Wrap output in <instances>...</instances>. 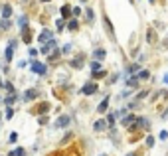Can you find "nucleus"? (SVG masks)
<instances>
[{"mask_svg": "<svg viewBox=\"0 0 168 156\" xmlns=\"http://www.w3.org/2000/svg\"><path fill=\"white\" fill-rule=\"evenodd\" d=\"M16 99H18V97H16L14 93H10V95H8V97H6V99H4V103H6V105H8V107H12V105H14V103H16Z\"/></svg>", "mask_w": 168, "mask_h": 156, "instance_id": "19", "label": "nucleus"}, {"mask_svg": "<svg viewBox=\"0 0 168 156\" xmlns=\"http://www.w3.org/2000/svg\"><path fill=\"white\" fill-rule=\"evenodd\" d=\"M103 24H105V28H107L109 38L115 42V28H113V24H111V20H109V16H103Z\"/></svg>", "mask_w": 168, "mask_h": 156, "instance_id": "2", "label": "nucleus"}, {"mask_svg": "<svg viewBox=\"0 0 168 156\" xmlns=\"http://www.w3.org/2000/svg\"><path fill=\"white\" fill-rule=\"evenodd\" d=\"M83 60H85V56L81 53V56H77L75 60H71V63H69V65L73 67V69H81V67H83Z\"/></svg>", "mask_w": 168, "mask_h": 156, "instance_id": "8", "label": "nucleus"}, {"mask_svg": "<svg viewBox=\"0 0 168 156\" xmlns=\"http://www.w3.org/2000/svg\"><path fill=\"white\" fill-rule=\"evenodd\" d=\"M105 56H107V52H105V49L103 48H99V49H95V52H93V57H95V60H105Z\"/></svg>", "mask_w": 168, "mask_h": 156, "instance_id": "15", "label": "nucleus"}, {"mask_svg": "<svg viewBox=\"0 0 168 156\" xmlns=\"http://www.w3.org/2000/svg\"><path fill=\"white\" fill-rule=\"evenodd\" d=\"M16 140H18V134H16V132H12L10 136H8V142H16Z\"/></svg>", "mask_w": 168, "mask_h": 156, "instance_id": "33", "label": "nucleus"}, {"mask_svg": "<svg viewBox=\"0 0 168 156\" xmlns=\"http://www.w3.org/2000/svg\"><path fill=\"white\" fill-rule=\"evenodd\" d=\"M69 121H71V117H67V115H64V117H60V119L53 123V126L56 129H64V126H67L69 125Z\"/></svg>", "mask_w": 168, "mask_h": 156, "instance_id": "7", "label": "nucleus"}, {"mask_svg": "<svg viewBox=\"0 0 168 156\" xmlns=\"http://www.w3.org/2000/svg\"><path fill=\"white\" fill-rule=\"evenodd\" d=\"M32 71L38 73V75H46L48 73V65L42 63V61H32Z\"/></svg>", "mask_w": 168, "mask_h": 156, "instance_id": "1", "label": "nucleus"}, {"mask_svg": "<svg viewBox=\"0 0 168 156\" xmlns=\"http://www.w3.org/2000/svg\"><path fill=\"white\" fill-rule=\"evenodd\" d=\"M146 42H148V44H156V42H158L156 32H154L152 28H148V32H146Z\"/></svg>", "mask_w": 168, "mask_h": 156, "instance_id": "12", "label": "nucleus"}, {"mask_svg": "<svg viewBox=\"0 0 168 156\" xmlns=\"http://www.w3.org/2000/svg\"><path fill=\"white\" fill-rule=\"evenodd\" d=\"M14 48H16V42H10L6 48V52H4V57H6V61H12L14 60Z\"/></svg>", "mask_w": 168, "mask_h": 156, "instance_id": "4", "label": "nucleus"}, {"mask_svg": "<svg viewBox=\"0 0 168 156\" xmlns=\"http://www.w3.org/2000/svg\"><path fill=\"white\" fill-rule=\"evenodd\" d=\"M137 75H138V79H148V77H150V73H148L146 69H141Z\"/></svg>", "mask_w": 168, "mask_h": 156, "instance_id": "23", "label": "nucleus"}, {"mask_svg": "<svg viewBox=\"0 0 168 156\" xmlns=\"http://www.w3.org/2000/svg\"><path fill=\"white\" fill-rule=\"evenodd\" d=\"M67 28H69V30H71V32H73V30H77V28H79V24H77V20H69V24H67Z\"/></svg>", "mask_w": 168, "mask_h": 156, "instance_id": "25", "label": "nucleus"}, {"mask_svg": "<svg viewBox=\"0 0 168 156\" xmlns=\"http://www.w3.org/2000/svg\"><path fill=\"white\" fill-rule=\"evenodd\" d=\"M158 97H162V99H166V97H168V93H166V91H160V93H158Z\"/></svg>", "mask_w": 168, "mask_h": 156, "instance_id": "42", "label": "nucleus"}, {"mask_svg": "<svg viewBox=\"0 0 168 156\" xmlns=\"http://www.w3.org/2000/svg\"><path fill=\"white\" fill-rule=\"evenodd\" d=\"M146 95H148V91H141V93H138V95H137V99H138V101H141V99H144V97H146Z\"/></svg>", "mask_w": 168, "mask_h": 156, "instance_id": "34", "label": "nucleus"}, {"mask_svg": "<svg viewBox=\"0 0 168 156\" xmlns=\"http://www.w3.org/2000/svg\"><path fill=\"white\" fill-rule=\"evenodd\" d=\"M52 48H56V40H53V38H52L49 42H46L44 45H42L40 52H42V53H49V49H52Z\"/></svg>", "mask_w": 168, "mask_h": 156, "instance_id": "10", "label": "nucleus"}, {"mask_svg": "<svg viewBox=\"0 0 168 156\" xmlns=\"http://www.w3.org/2000/svg\"><path fill=\"white\" fill-rule=\"evenodd\" d=\"M129 4H133V6H134V4H137V0H129Z\"/></svg>", "mask_w": 168, "mask_h": 156, "instance_id": "45", "label": "nucleus"}, {"mask_svg": "<svg viewBox=\"0 0 168 156\" xmlns=\"http://www.w3.org/2000/svg\"><path fill=\"white\" fill-rule=\"evenodd\" d=\"M38 123H40V125H46V123H48V117H40V119H38Z\"/></svg>", "mask_w": 168, "mask_h": 156, "instance_id": "38", "label": "nucleus"}, {"mask_svg": "<svg viewBox=\"0 0 168 156\" xmlns=\"http://www.w3.org/2000/svg\"><path fill=\"white\" fill-rule=\"evenodd\" d=\"M42 2H49V0H42Z\"/></svg>", "mask_w": 168, "mask_h": 156, "instance_id": "47", "label": "nucleus"}, {"mask_svg": "<svg viewBox=\"0 0 168 156\" xmlns=\"http://www.w3.org/2000/svg\"><path fill=\"white\" fill-rule=\"evenodd\" d=\"M30 56H32V57H36V56H38V49H34V48H30Z\"/></svg>", "mask_w": 168, "mask_h": 156, "instance_id": "40", "label": "nucleus"}, {"mask_svg": "<svg viewBox=\"0 0 168 156\" xmlns=\"http://www.w3.org/2000/svg\"><path fill=\"white\" fill-rule=\"evenodd\" d=\"M65 18H60V20H56V24H57V32H61L65 28V22H64Z\"/></svg>", "mask_w": 168, "mask_h": 156, "instance_id": "27", "label": "nucleus"}, {"mask_svg": "<svg viewBox=\"0 0 168 156\" xmlns=\"http://www.w3.org/2000/svg\"><path fill=\"white\" fill-rule=\"evenodd\" d=\"M166 119H168V109H166L164 113H162V121H166Z\"/></svg>", "mask_w": 168, "mask_h": 156, "instance_id": "43", "label": "nucleus"}, {"mask_svg": "<svg viewBox=\"0 0 168 156\" xmlns=\"http://www.w3.org/2000/svg\"><path fill=\"white\" fill-rule=\"evenodd\" d=\"M134 121H137V117H134V115H129V117H123V121H121V123H123V126H129V125H133Z\"/></svg>", "mask_w": 168, "mask_h": 156, "instance_id": "17", "label": "nucleus"}, {"mask_svg": "<svg viewBox=\"0 0 168 156\" xmlns=\"http://www.w3.org/2000/svg\"><path fill=\"white\" fill-rule=\"evenodd\" d=\"M127 87L137 89V87H138V75H131V77H127Z\"/></svg>", "mask_w": 168, "mask_h": 156, "instance_id": "11", "label": "nucleus"}, {"mask_svg": "<svg viewBox=\"0 0 168 156\" xmlns=\"http://www.w3.org/2000/svg\"><path fill=\"white\" fill-rule=\"evenodd\" d=\"M69 52H71V44L64 45V49H61V53H69Z\"/></svg>", "mask_w": 168, "mask_h": 156, "instance_id": "36", "label": "nucleus"}, {"mask_svg": "<svg viewBox=\"0 0 168 156\" xmlns=\"http://www.w3.org/2000/svg\"><path fill=\"white\" fill-rule=\"evenodd\" d=\"M107 126H109V123H107V121H105V119H99V121H95V125H93V130H95V132H103V130L107 129Z\"/></svg>", "mask_w": 168, "mask_h": 156, "instance_id": "6", "label": "nucleus"}, {"mask_svg": "<svg viewBox=\"0 0 168 156\" xmlns=\"http://www.w3.org/2000/svg\"><path fill=\"white\" fill-rule=\"evenodd\" d=\"M85 16H87V22H89V24H93L95 14H93V10H91V8H87V10H85Z\"/></svg>", "mask_w": 168, "mask_h": 156, "instance_id": "21", "label": "nucleus"}, {"mask_svg": "<svg viewBox=\"0 0 168 156\" xmlns=\"http://www.w3.org/2000/svg\"><path fill=\"white\" fill-rule=\"evenodd\" d=\"M71 12H73V10H71V6H67V4H65L64 8H61V16H64V18H67V16H69Z\"/></svg>", "mask_w": 168, "mask_h": 156, "instance_id": "22", "label": "nucleus"}, {"mask_svg": "<svg viewBox=\"0 0 168 156\" xmlns=\"http://www.w3.org/2000/svg\"><path fill=\"white\" fill-rule=\"evenodd\" d=\"M18 67H22V69H24V67H28V61H20V63H18Z\"/></svg>", "mask_w": 168, "mask_h": 156, "instance_id": "41", "label": "nucleus"}, {"mask_svg": "<svg viewBox=\"0 0 168 156\" xmlns=\"http://www.w3.org/2000/svg\"><path fill=\"white\" fill-rule=\"evenodd\" d=\"M115 121H117V113H109L107 123H109V125H115Z\"/></svg>", "mask_w": 168, "mask_h": 156, "instance_id": "26", "label": "nucleus"}, {"mask_svg": "<svg viewBox=\"0 0 168 156\" xmlns=\"http://www.w3.org/2000/svg\"><path fill=\"white\" fill-rule=\"evenodd\" d=\"M10 16H12L10 4H4V6H2V18H10Z\"/></svg>", "mask_w": 168, "mask_h": 156, "instance_id": "18", "label": "nucleus"}, {"mask_svg": "<svg viewBox=\"0 0 168 156\" xmlns=\"http://www.w3.org/2000/svg\"><path fill=\"white\" fill-rule=\"evenodd\" d=\"M52 38H53V32L52 30H42V34L38 36V42H40V44H46V42H49Z\"/></svg>", "mask_w": 168, "mask_h": 156, "instance_id": "3", "label": "nucleus"}, {"mask_svg": "<svg viewBox=\"0 0 168 156\" xmlns=\"http://www.w3.org/2000/svg\"><path fill=\"white\" fill-rule=\"evenodd\" d=\"M8 156H24V148H16V150H12Z\"/></svg>", "mask_w": 168, "mask_h": 156, "instance_id": "28", "label": "nucleus"}, {"mask_svg": "<svg viewBox=\"0 0 168 156\" xmlns=\"http://www.w3.org/2000/svg\"><path fill=\"white\" fill-rule=\"evenodd\" d=\"M81 93H83V95H93V93H97V83H87V85H83Z\"/></svg>", "mask_w": 168, "mask_h": 156, "instance_id": "5", "label": "nucleus"}, {"mask_svg": "<svg viewBox=\"0 0 168 156\" xmlns=\"http://www.w3.org/2000/svg\"><path fill=\"white\" fill-rule=\"evenodd\" d=\"M141 71V65L138 63H131V65L127 67V73H138Z\"/></svg>", "mask_w": 168, "mask_h": 156, "instance_id": "20", "label": "nucleus"}, {"mask_svg": "<svg viewBox=\"0 0 168 156\" xmlns=\"http://www.w3.org/2000/svg\"><path fill=\"white\" fill-rule=\"evenodd\" d=\"M154 142H156V140H154V136H150V134H148V136H146V140H144V144L148 146V148H152Z\"/></svg>", "mask_w": 168, "mask_h": 156, "instance_id": "24", "label": "nucleus"}, {"mask_svg": "<svg viewBox=\"0 0 168 156\" xmlns=\"http://www.w3.org/2000/svg\"><path fill=\"white\" fill-rule=\"evenodd\" d=\"M107 107H109V97H105V99L99 103V107H97V113H105V111H107Z\"/></svg>", "mask_w": 168, "mask_h": 156, "instance_id": "16", "label": "nucleus"}, {"mask_svg": "<svg viewBox=\"0 0 168 156\" xmlns=\"http://www.w3.org/2000/svg\"><path fill=\"white\" fill-rule=\"evenodd\" d=\"M89 69H91V73H95V71H101V69H103V65H101L99 60H95V61L89 63Z\"/></svg>", "mask_w": 168, "mask_h": 156, "instance_id": "14", "label": "nucleus"}, {"mask_svg": "<svg viewBox=\"0 0 168 156\" xmlns=\"http://www.w3.org/2000/svg\"><path fill=\"white\" fill-rule=\"evenodd\" d=\"M0 28H10V22H8V18H2V22H0Z\"/></svg>", "mask_w": 168, "mask_h": 156, "instance_id": "32", "label": "nucleus"}, {"mask_svg": "<svg viewBox=\"0 0 168 156\" xmlns=\"http://www.w3.org/2000/svg\"><path fill=\"white\" fill-rule=\"evenodd\" d=\"M127 156H137V154H134V152H131V154H127Z\"/></svg>", "mask_w": 168, "mask_h": 156, "instance_id": "46", "label": "nucleus"}, {"mask_svg": "<svg viewBox=\"0 0 168 156\" xmlns=\"http://www.w3.org/2000/svg\"><path fill=\"white\" fill-rule=\"evenodd\" d=\"M57 57H60V49H57V53H53V56H49V61H56Z\"/></svg>", "mask_w": 168, "mask_h": 156, "instance_id": "37", "label": "nucleus"}, {"mask_svg": "<svg viewBox=\"0 0 168 156\" xmlns=\"http://www.w3.org/2000/svg\"><path fill=\"white\" fill-rule=\"evenodd\" d=\"M158 138H160V140H166V138H168V132H166V130H162V132L158 134Z\"/></svg>", "mask_w": 168, "mask_h": 156, "instance_id": "35", "label": "nucleus"}, {"mask_svg": "<svg viewBox=\"0 0 168 156\" xmlns=\"http://www.w3.org/2000/svg\"><path fill=\"white\" fill-rule=\"evenodd\" d=\"M142 126H148V121L146 119H137L134 125H133V130H138V129H142Z\"/></svg>", "mask_w": 168, "mask_h": 156, "instance_id": "13", "label": "nucleus"}, {"mask_svg": "<svg viewBox=\"0 0 168 156\" xmlns=\"http://www.w3.org/2000/svg\"><path fill=\"white\" fill-rule=\"evenodd\" d=\"M4 117H6V119L10 121L12 117H14V109H12V107H8V109H6V115H4Z\"/></svg>", "mask_w": 168, "mask_h": 156, "instance_id": "29", "label": "nucleus"}, {"mask_svg": "<svg viewBox=\"0 0 168 156\" xmlns=\"http://www.w3.org/2000/svg\"><path fill=\"white\" fill-rule=\"evenodd\" d=\"M162 81H164V85H168V73L164 75V77H162Z\"/></svg>", "mask_w": 168, "mask_h": 156, "instance_id": "44", "label": "nucleus"}, {"mask_svg": "<svg viewBox=\"0 0 168 156\" xmlns=\"http://www.w3.org/2000/svg\"><path fill=\"white\" fill-rule=\"evenodd\" d=\"M69 138H71V132H67V134H65V136H64V140H61V144H65V142H67V140H69Z\"/></svg>", "mask_w": 168, "mask_h": 156, "instance_id": "39", "label": "nucleus"}, {"mask_svg": "<svg viewBox=\"0 0 168 156\" xmlns=\"http://www.w3.org/2000/svg\"><path fill=\"white\" fill-rule=\"evenodd\" d=\"M38 95H40V91H38V89H28L26 93H24V101H34Z\"/></svg>", "mask_w": 168, "mask_h": 156, "instance_id": "9", "label": "nucleus"}, {"mask_svg": "<svg viewBox=\"0 0 168 156\" xmlns=\"http://www.w3.org/2000/svg\"><path fill=\"white\" fill-rule=\"evenodd\" d=\"M18 24H20V28H28V18H26V16H22Z\"/></svg>", "mask_w": 168, "mask_h": 156, "instance_id": "30", "label": "nucleus"}, {"mask_svg": "<svg viewBox=\"0 0 168 156\" xmlns=\"http://www.w3.org/2000/svg\"><path fill=\"white\" fill-rule=\"evenodd\" d=\"M0 101H2V99H0Z\"/></svg>", "mask_w": 168, "mask_h": 156, "instance_id": "49", "label": "nucleus"}, {"mask_svg": "<svg viewBox=\"0 0 168 156\" xmlns=\"http://www.w3.org/2000/svg\"><path fill=\"white\" fill-rule=\"evenodd\" d=\"M105 75H107V73H105V69H101V71H95L93 77H95V79H101V77H105Z\"/></svg>", "mask_w": 168, "mask_h": 156, "instance_id": "31", "label": "nucleus"}, {"mask_svg": "<svg viewBox=\"0 0 168 156\" xmlns=\"http://www.w3.org/2000/svg\"><path fill=\"white\" fill-rule=\"evenodd\" d=\"M99 156H107V154H99Z\"/></svg>", "mask_w": 168, "mask_h": 156, "instance_id": "48", "label": "nucleus"}]
</instances>
